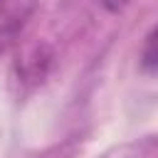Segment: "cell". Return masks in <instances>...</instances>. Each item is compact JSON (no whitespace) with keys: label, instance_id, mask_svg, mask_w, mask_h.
Instances as JSON below:
<instances>
[{"label":"cell","instance_id":"6da1fadb","mask_svg":"<svg viewBox=\"0 0 158 158\" xmlns=\"http://www.w3.org/2000/svg\"><path fill=\"white\" fill-rule=\"evenodd\" d=\"M37 10V0H0V57L12 49Z\"/></svg>","mask_w":158,"mask_h":158},{"label":"cell","instance_id":"7a4b0ae2","mask_svg":"<svg viewBox=\"0 0 158 158\" xmlns=\"http://www.w3.org/2000/svg\"><path fill=\"white\" fill-rule=\"evenodd\" d=\"M143 64L151 69H158V25L151 30V35L146 37V47H143Z\"/></svg>","mask_w":158,"mask_h":158},{"label":"cell","instance_id":"3957f363","mask_svg":"<svg viewBox=\"0 0 158 158\" xmlns=\"http://www.w3.org/2000/svg\"><path fill=\"white\" fill-rule=\"evenodd\" d=\"M104 2V7L109 10V12H118V10H123L131 0H101Z\"/></svg>","mask_w":158,"mask_h":158}]
</instances>
